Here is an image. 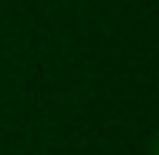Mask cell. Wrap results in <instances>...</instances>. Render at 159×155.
Listing matches in <instances>:
<instances>
[]
</instances>
